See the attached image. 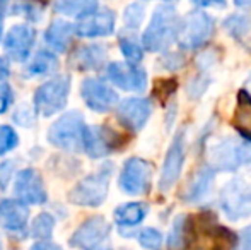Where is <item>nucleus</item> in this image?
<instances>
[{
	"mask_svg": "<svg viewBox=\"0 0 251 250\" xmlns=\"http://www.w3.org/2000/svg\"><path fill=\"white\" fill-rule=\"evenodd\" d=\"M137 240H139L140 247L146 250H161L164 237L159 230L155 228H144L139 235H137Z\"/></svg>",
	"mask_w": 251,
	"mask_h": 250,
	"instance_id": "nucleus-29",
	"label": "nucleus"
},
{
	"mask_svg": "<svg viewBox=\"0 0 251 250\" xmlns=\"http://www.w3.org/2000/svg\"><path fill=\"white\" fill-rule=\"evenodd\" d=\"M108 52L102 45H86L74 55V65L80 70H96L106 62Z\"/></svg>",
	"mask_w": 251,
	"mask_h": 250,
	"instance_id": "nucleus-22",
	"label": "nucleus"
},
{
	"mask_svg": "<svg viewBox=\"0 0 251 250\" xmlns=\"http://www.w3.org/2000/svg\"><path fill=\"white\" fill-rule=\"evenodd\" d=\"M0 250H2V240H0Z\"/></svg>",
	"mask_w": 251,
	"mask_h": 250,
	"instance_id": "nucleus-45",
	"label": "nucleus"
},
{
	"mask_svg": "<svg viewBox=\"0 0 251 250\" xmlns=\"http://www.w3.org/2000/svg\"><path fill=\"white\" fill-rule=\"evenodd\" d=\"M221 209L229 221H241L251 214V184L245 177L226 182L221 189Z\"/></svg>",
	"mask_w": 251,
	"mask_h": 250,
	"instance_id": "nucleus-5",
	"label": "nucleus"
},
{
	"mask_svg": "<svg viewBox=\"0 0 251 250\" xmlns=\"http://www.w3.org/2000/svg\"><path fill=\"white\" fill-rule=\"evenodd\" d=\"M183 165H185V132L179 130L173 139L171 146L166 151L164 163L161 168V177H159V190L169 192L181 177Z\"/></svg>",
	"mask_w": 251,
	"mask_h": 250,
	"instance_id": "nucleus-10",
	"label": "nucleus"
},
{
	"mask_svg": "<svg viewBox=\"0 0 251 250\" xmlns=\"http://www.w3.org/2000/svg\"><path fill=\"white\" fill-rule=\"evenodd\" d=\"M98 9V0H56L55 10L65 16L74 17H82L89 16V14L96 12Z\"/></svg>",
	"mask_w": 251,
	"mask_h": 250,
	"instance_id": "nucleus-24",
	"label": "nucleus"
},
{
	"mask_svg": "<svg viewBox=\"0 0 251 250\" xmlns=\"http://www.w3.org/2000/svg\"><path fill=\"white\" fill-rule=\"evenodd\" d=\"M154 167L144 158H128L122 168L118 185L128 195H146L152 185Z\"/></svg>",
	"mask_w": 251,
	"mask_h": 250,
	"instance_id": "nucleus-8",
	"label": "nucleus"
},
{
	"mask_svg": "<svg viewBox=\"0 0 251 250\" xmlns=\"http://www.w3.org/2000/svg\"><path fill=\"white\" fill-rule=\"evenodd\" d=\"M214 178H215V170L210 165H205V167L199 168V170L192 175V180L186 184L183 199L190 204H197V202H200V200L207 199V195H210V192H212Z\"/></svg>",
	"mask_w": 251,
	"mask_h": 250,
	"instance_id": "nucleus-19",
	"label": "nucleus"
},
{
	"mask_svg": "<svg viewBox=\"0 0 251 250\" xmlns=\"http://www.w3.org/2000/svg\"><path fill=\"white\" fill-rule=\"evenodd\" d=\"M14 195L27 206H41L48 200V192L43 178L33 168H24L17 173L14 182Z\"/></svg>",
	"mask_w": 251,
	"mask_h": 250,
	"instance_id": "nucleus-14",
	"label": "nucleus"
},
{
	"mask_svg": "<svg viewBox=\"0 0 251 250\" xmlns=\"http://www.w3.org/2000/svg\"><path fill=\"white\" fill-rule=\"evenodd\" d=\"M75 33V28L63 19H56L50 24V28L45 33V40L55 52H65L72 41V34Z\"/></svg>",
	"mask_w": 251,
	"mask_h": 250,
	"instance_id": "nucleus-21",
	"label": "nucleus"
},
{
	"mask_svg": "<svg viewBox=\"0 0 251 250\" xmlns=\"http://www.w3.org/2000/svg\"><path fill=\"white\" fill-rule=\"evenodd\" d=\"M164 2H168V3H173V2H178V0H164Z\"/></svg>",
	"mask_w": 251,
	"mask_h": 250,
	"instance_id": "nucleus-44",
	"label": "nucleus"
},
{
	"mask_svg": "<svg viewBox=\"0 0 251 250\" xmlns=\"http://www.w3.org/2000/svg\"><path fill=\"white\" fill-rule=\"evenodd\" d=\"M207 86H208L207 77H197V79H193L192 83L188 84V94L192 98H199L201 96V93L207 89Z\"/></svg>",
	"mask_w": 251,
	"mask_h": 250,
	"instance_id": "nucleus-35",
	"label": "nucleus"
},
{
	"mask_svg": "<svg viewBox=\"0 0 251 250\" xmlns=\"http://www.w3.org/2000/svg\"><path fill=\"white\" fill-rule=\"evenodd\" d=\"M152 113V103L147 98H126L120 101L116 108L118 122L130 132H139L149 122Z\"/></svg>",
	"mask_w": 251,
	"mask_h": 250,
	"instance_id": "nucleus-15",
	"label": "nucleus"
},
{
	"mask_svg": "<svg viewBox=\"0 0 251 250\" xmlns=\"http://www.w3.org/2000/svg\"><path fill=\"white\" fill-rule=\"evenodd\" d=\"M19 144V136L10 125H0V156L14 151Z\"/></svg>",
	"mask_w": 251,
	"mask_h": 250,
	"instance_id": "nucleus-31",
	"label": "nucleus"
},
{
	"mask_svg": "<svg viewBox=\"0 0 251 250\" xmlns=\"http://www.w3.org/2000/svg\"><path fill=\"white\" fill-rule=\"evenodd\" d=\"M53 230H55V218L48 213H41L34 218L29 233L36 240H50L53 237Z\"/></svg>",
	"mask_w": 251,
	"mask_h": 250,
	"instance_id": "nucleus-27",
	"label": "nucleus"
},
{
	"mask_svg": "<svg viewBox=\"0 0 251 250\" xmlns=\"http://www.w3.org/2000/svg\"><path fill=\"white\" fill-rule=\"evenodd\" d=\"M70 94V77L56 76L41 84L34 93V113L41 117H51L65 108Z\"/></svg>",
	"mask_w": 251,
	"mask_h": 250,
	"instance_id": "nucleus-6",
	"label": "nucleus"
},
{
	"mask_svg": "<svg viewBox=\"0 0 251 250\" xmlns=\"http://www.w3.org/2000/svg\"><path fill=\"white\" fill-rule=\"evenodd\" d=\"M34 38H36V33L27 24H16V26H12L9 33H7L5 41H3L7 57L14 62L27 60L31 48L34 45Z\"/></svg>",
	"mask_w": 251,
	"mask_h": 250,
	"instance_id": "nucleus-16",
	"label": "nucleus"
},
{
	"mask_svg": "<svg viewBox=\"0 0 251 250\" xmlns=\"http://www.w3.org/2000/svg\"><path fill=\"white\" fill-rule=\"evenodd\" d=\"M84 117L80 111H67L51 124L48 130V142L62 151L77 153L84 149Z\"/></svg>",
	"mask_w": 251,
	"mask_h": 250,
	"instance_id": "nucleus-3",
	"label": "nucleus"
},
{
	"mask_svg": "<svg viewBox=\"0 0 251 250\" xmlns=\"http://www.w3.org/2000/svg\"><path fill=\"white\" fill-rule=\"evenodd\" d=\"M29 209L27 204L16 199L0 200V226L12 235H23L26 231Z\"/></svg>",
	"mask_w": 251,
	"mask_h": 250,
	"instance_id": "nucleus-17",
	"label": "nucleus"
},
{
	"mask_svg": "<svg viewBox=\"0 0 251 250\" xmlns=\"http://www.w3.org/2000/svg\"><path fill=\"white\" fill-rule=\"evenodd\" d=\"M123 21H125L126 28H130V29H137L144 21V5L142 3H139V2L130 3V5L125 9Z\"/></svg>",
	"mask_w": 251,
	"mask_h": 250,
	"instance_id": "nucleus-33",
	"label": "nucleus"
},
{
	"mask_svg": "<svg viewBox=\"0 0 251 250\" xmlns=\"http://www.w3.org/2000/svg\"><path fill=\"white\" fill-rule=\"evenodd\" d=\"M181 19L171 5H159L151 17L147 29L144 31L142 45L149 52H164L178 41Z\"/></svg>",
	"mask_w": 251,
	"mask_h": 250,
	"instance_id": "nucleus-2",
	"label": "nucleus"
},
{
	"mask_svg": "<svg viewBox=\"0 0 251 250\" xmlns=\"http://www.w3.org/2000/svg\"><path fill=\"white\" fill-rule=\"evenodd\" d=\"M7 3H9V0H0V40H2V31H3V16H5Z\"/></svg>",
	"mask_w": 251,
	"mask_h": 250,
	"instance_id": "nucleus-42",
	"label": "nucleus"
},
{
	"mask_svg": "<svg viewBox=\"0 0 251 250\" xmlns=\"http://www.w3.org/2000/svg\"><path fill=\"white\" fill-rule=\"evenodd\" d=\"M234 3L238 7H250L251 5V0H234Z\"/></svg>",
	"mask_w": 251,
	"mask_h": 250,
	"instance_id": "nucleus-43",
	"label": "nucleus"
},
{
	"mask_svg": "<svg viewBox=\"0 0 251 250\" xmlns=\"http://www.w3.org/2000/svg\"><path fill=\"white\" fill-rule=\"evenodd\" d=\"M183 63H185V60H183V57L179 54H168L164 58H162V65H164L168 70L179 69V67H183Z\"/></svg>",
	"mask_w": 251,
	"mask_h": 250,
	"instance_id": "nucleus-38",
	"label": "nucleus"
},
{
	"mask_svg": "<svg viewBox=\"0 0 251 250\" xmlns=\"http://www.w3.org/2000/svg\"><path fill=\"white\" fill-rule=\"evenodd\" d=\"M10 76V69H9V63H7L5 58L0 57V84Z\"/></svg>",
	"mask_w": 251,
	"mask_h": 250,
	"instance_id": "nucleus-41",
	"label": "nucleus"
},
{
	"mask_svg": "<svg viewBox=\"0 0 251 250\" xmlns=\"http://www.w3.org/2000/svg\"><path fill=\"white\" fill-rule=\"evenodd\" d=\"M232 124L241 132V136L251 142V93L248 89L239 91Z\"/></svg>",
	"mask_w": 251,
	"mask_h": 250,
	"instance_id": "nucleus-23",
	"label": "nucleus"
},
{
	"mask_svg": "<svg viewBox=\"0 0 251 250\" xmlns=\"http://www.w3.org/2000/svg\"><path fill=\"white\" fill-rule=\"evenodd\" d=\"M120 50L130 63H139L144 58V50L133 38H120Z\"/></svg>",
	"mask_w": 251,
	"mask_h": 250,
	"instance_id": "nucleus-30",
	"label": "nucleus"
},
{
	"mask_svg": "<svg viewBox=\"0 0 251 250\" xmlns=\"http://www.w3.org/2000/svg\"><path fill=\"white\" fill-rule=\"evenodd\" d=\"M199 7H224L226 0H192Z\"/></svg>",
	"mask_w": 251,
	"mask_h": 250,
	"instance_id": "nucleus-40",
	"label": "nucleus"
},
{
	"mask_svg": "<svg viewBox=\"0 0 251 250\" xmlns=\"http://www.w3.org/2000/svg\"><path fill=\"white\" fill-rule=\"evenodd\" d=\"M251 163V142L231 136L215 137L207 142V165L215 171H236Z\"/></svg>",
	"mask_w": 251,
	"mask_h": 250,
	"instance_id": "nucleus-1",
	"label": "nucleus"
},
{
	"mask_svg": "<svg viewBox=\"0 0 251 250\" xmlns=\"http://www.w3.org/2000/svg\"><path fill=\"white\" fill-rule=\"evenodd\" d=\"M214 19L208 14L193 10L181 19L178 43L183 50H197L203 47L214 34Z\"/></svg>",
	"mask_w": 251,
	"mask_h": 250,
	"instance_id": "nucleus-7",
	"label": "nucleus"
},
{
	"mask_svg": "<svg viewBox=\"0 0 251 250\" xmlns=\"http://www.w3.org/2000/svg\"><path fill=\"white\" fill-rule=\"evenodd\" d=\"M111 224L102 216L86 220L70 238V245L80 250H109Z\"/></svg>",
	"mask_w": 251,
	"mask_h": 250,
	"instance_id": "nucleus-9",
	"label": "nucleus"
},
{
	"mask_svg": "<svg viewBox=\"0 0 251 250\" xmlns=\"http://www.w3.org/2000/svg\"><path fill=\"white\" fill-rule=\"evenodd\" d=\"M236 250H251V224L245 226L241 231H239Z\"/></svg>",
	"mask_w": 251,
	"mask_h": 250,
	"instance_id": "nucleus-37",
	"label": "nucleus"
},
{
	"mask_svg": "<svg viewBox=\"0 0 251 250\" xmlns=\"http://www.w3.org/2000/svg\"><path fill=\"white\" fill-rule=\"evenodd\" d=\"M106 76L123 91L142 93L147 87V74L142 67L130 62H111L106 67Z\"/></svg>",
	"mask_w": 251,
	"mask_h": 250,
	"instance_id": "nucleus-12",
	"label": "nucleus"
},
{
	"mask_svg": "<svg viewBox=\"0 0 251 250\" xmlns=\"http://www.w3.org/2000/svg\"><path fill=\"white\" fill-rule=\"evenodd\" d=\"M80 96L89 110L96 113H108L118 105V94L113 87H109L104 81L89 77L82 83Z\"/></svg>",
	"mask_w": 251,
	"mask_h": 250,
	"instance_id": "nucleus-11",
	"label": "nucleus"
},
{
	"mask_svg": "<svg viewBox=\"0 0 251 250\" xmlns=\"http://www.w3.org/2000/svg\"><path fill=\"white\" fill-rule=\"evenodd\" d=\"M14 93L9 84H0V113H5L9 107L12 105Z\"/></svg>",
	"mask_w": 251,
	"mask_h": 250,
	"instance_id": "nucleus-34",
	"label": "nucleus"
},
{
	"mask_svg": "<svg viewBox=\"0 0 251 250\" xmlns=\"http://www.w3.org/2000/svg\"><path fill=\"white\" fill-rule=\"evenodd\" d=\"M149 206L146 202H126L115 209L113 218L120 228H135L146 220Z\"/></svg>",
	"mask_w": 251,
	"mask_h": 250,
	"instance_id": "nucleus-20",
	"label": "nucleus"
},
{
	"mask_svg": "<svg viewBox=\"0 0 251 250\" xmlns=\"http://www.w3.org/2000/svg\"><path fill=\"white\" fill-rule=\"evenodd\" d=\"M178 79L176 77H161L154 83V89H152V98H155L161 103H169L175 93L178 91Z\"/></svg>",
	"mask_w": 251,
	"mask_h": 250,
	"instance_id": "nucleus-28",
	"label": "nucleus"
},
{
	"mask_svg": "<svg viewBox=\"0 0 251 250\" xmlns=\"http://www.w3.org/2000/svg\"><path fill=\"white\" fill-rule=\"evenodd\" d=\"M14 161H5L0 165V189H5L7 184L10 182V177L14 173Z\"/></svg>",
	"mask_w": 251,
	"mask_h": 250,
	"instance_id": "nucleus-36",
	"label": "nucleus"
},
{
	"mask_svg": "<svg viewBox=\"0 0 251 250\" xmlns=\"http://www.w3.org/2000/svg\"><path fill=\"white\" fill-rule=\"evenodd\" d=\"M188 245V214H178L168 233V249L183 250Z\"/></svg>",
	"mask_w": 251,
	"mask_h": 250,
	"instance_id": "nucleus-25",
	"label": "nucleus"
},
{
	"mask_svg": "<svg viewBox=\"0 0 251 250\" xmlns=\"http://www.w3.org/2000/svg\"><path fill=\"white\" fill-rule=\"evenodd\" d=\"M224 28L232 34L234 38H243L250 31V19L246 16H231L226 19Z\"/></svg>",
	"mask_w": 251,
	"mask_h": 250,
	"instance_id": "nucleus-32",
	"label": "nucleus"
},
{
	"mask_svg": "<svg viewBox=\"0 0 251 250\" xmlns=\"http://www.w3.org/2000/svg\"><path fill=\"white\" fill-rule=\"evenodd\" d=\"M29 250H62V247H58V245L50 240H38Z\"/></svg>",
	"mask_w": 251,
	"mask_h": 250,
	"instance_id": "nucleus-39",
	"label": "nucleus"
},
{
	"mask_svg": "<svg viewBox=\"0 0 251 250\" xmlns=\"http://www.w3.org/2000/svg\"><path fill=\"white\" fill-rule=\"evenodd\" d=\"M58 69V58L55 57V54L47 50H41L34 55V58L27 65L26 74L29 77H40V76H48L53 74Z\"/></svg>",
	"mask_w": 251,
	"mask_h": 250,
	"instance_id": "nucleus-26",
	"label": "nucleus"
},
{
	"mask_svg": "<svg viewBox=\"0 0 251 250\" xmlns=\"http://www.w3.org/2000/svg\"><path fill=\"white\" fill-rule=\"evenodd\" d=\"M113 173V165L108 163L96 173L87 175L69 192V200L75 206L98 207L108 197L109 178Z\"/></svg>",
	"mask_w": 251,
	"mask_h": 250,
	"instance_id": "nucleus-4",
	"label": "nucleus"
},
{
	"mask_svg": "<svg viewBox=\"0 0 251 250\" xmlns=\"http://www.w3.org/2000/svg\"><path fill=\"white\" fill-rule=\"evenodd\" d=\"M120 140H122V136L109 127L94 125L86 127V130H84V151L93 160L104 158L111 151L120 149L122 147Z\"/></svg>",
	"mask_w": 251,
	"mask_h": 250,
	"instance_id": "nucleus-13",
	"label": "nucleus"
},
{
	"mask_svg": "<svg viewBox=\"0 0 251 250\" xmlns=\"http://www.w3.org/2000/svg\"><path fill=\"white\" fill-rule=\"evenodd\" d=\"M115 31V14L111 10H96L89 16L79 19L75 33L82 38L109 36Z\"/></svg>",
	"mask_w": 251,
	"mask_h": 250,
	"instance_id": "nucleus-18",
	"label": "nucleus"
}]
</instances>
